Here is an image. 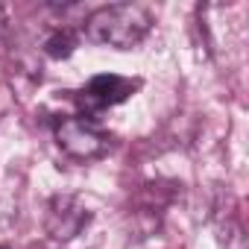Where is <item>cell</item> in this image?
I'll list each match as a JSON object with an SVG mask.
<instances>
[{"label": "cell", "mask_w": 249, "mask_h": 249, "mask_svg": "<svg viewBox=\"0 0 249 249\" xmlns=\"http://www.w3.org/2000/svg\"><path fill=\"white\" fill-rule=\"evenodd\" d=\"M153 27V15L141 3H108L94 9L85 18V38L94 44H106L114 50H132L147 38Z\"/></svg>", "instance_id": "1"}, {"label": "cell", "mask_w": 249, "mask_h": 249, "mask_svg": "<svg viewBox=\"0 0 249 249\" xmlns=\"http://www.w3.org/2000/svg\"><path fill=\"white\" fill-rule=\"evenodd\" d=\"M56 144L73 161H97L108 153L111 138L85 117H62L56 123Z\"/></svg>", "instance_id": "2"}, {"label": "cell", "mask_w": 249, "mask_h": 249, "mask_svg": "<svg viewBox=\"0 0 249 249\" xmlns=\"http://www.w3.org/2000/svg\"><path fill=\"white\" fill-rule=\"evenodd\" d=\"M91 223V211L79 202V196L73 194H56L47 202V214H44V229L53 240L68 243L76 234H82V229Z\"/></svg>", "instance_id": "3"}, {"label": "cell", "mask_w": 249, "mask_h": 249, "mask_svg": "<svg viewBox=\"0 0 249 249\" xmlns=\"http://www.w3.org/2000/svg\"><path fill=\"white\" fill-rule=\"evenodd\" d=\"M138 85H141L138 79H126L117 73H97L76 94V103L85 114H94V111H103V108H111V106H120L123 100H129Z\"/></svg>", "instance_id": "4"}, {"label": "cell", "mask_w": 249, "mask_h": 249, "mask_svg": "<svg viewBox=\"0 0 249 249\" xmlns=\"http://www.w3.org/2000/svg\"><path fill=\"white\" fill-rule=\"evenodd\" d=\"M76 44H79L76 33H73L71 27H59V30H53V33L44 38V53H47L50 59H68V56H73Z\"/></svg>", "instance_id": "5"}, {"label": "cell", "mask_w": 249, "mask_h": 249, "mask_svg": "<svg viewBox=\"0 0 249 249\" xmlns=\"http://www.w3.org/2000/svg\"><path fill=\"white\" fill-rule=\"evenodd\" d=\"M3 36H6V9L0 6V41H3Z\"/></svg>", "instance_id": "6"}, {"label": "cell", "mask_w": 249, "mask_h": 249, "mask_svg": "<svg viewBox=\"0 0 249 249\" xmlns=\"http://www.w3.org/2000/svg\"><path fill=\"white\" fill-rule=\"evenodd\" d=\"M0 249H3V246H0Z\"/></svg>", "instance_id": "7"}]
</instances>
